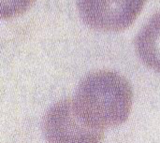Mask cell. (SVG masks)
I'll return each instance as SVG.
<instances>
[{"label":"cell","mask_w":160,"mask_h":143,"mask_svg":"<svg viewBox=\"0 0 160 143\" xmlns=\"http://www.w3.org/2000/svg\"><path fill=\"white\" fill-rule=\"evenodd\" d=\"M132 101L133 93L128 81L110 70L87 75L73 100L81 117L101 130L125 123L130 114Z\"/></svg>","instance_id":"cell-1"},{"label":"cell","mask_w":160,"mask_h":143,"mask_svg":"<svg viewBox=\"0 0 160 143\" xmlns=\"http://www.w3.org/2000/svg\"><path fill=\"white\" fill-rule=\"evenodd\" d=\"M43 133L48 143H100L104 138V130L88 125L71 99L59 101L47 111Z\"/></svg>","instance_id":"cell-2"},{"label":"cell","mask_w":160,"mask_h":143,"mask_svg":"<svg viewBox=\"0 0 160 143\" xmlns=\"http://www.w3.org/2000/svg\"><path fill=\"white\" fill-rule=\"evenodd\" d=\"M146 0H78V9L90 27L104 32L128 28L138 18Z\"/></svg>","instance_id":"cell-3"},{"label":"cell","mask_w":160,"mask_h":143,"mask_svg":"<svg viewBox=\"0 0 160 143\" xmlns=\"http://www.w3.org/2000/svg\"><path fill=\"white\" fill-rule=\"evenodd\" d=\"M136 50L147 67L160 72V13L154 15L138 35Z\"/></svg>","instance_id":"cell-4"},{"label":"cell","mask_w":160,"mask_h":143,"mask_svg":"<svg viewBox=\"0 0 160 143\" xmlns=\"http://www.w3.org/2000/svg\"><path fill=\"white\" fill-rule=\"evenodd\" d=\"M35 0H0V13L4 19H11L23 14Z\"/></svg>","instance_id":"cell-5"}]
</instances>
